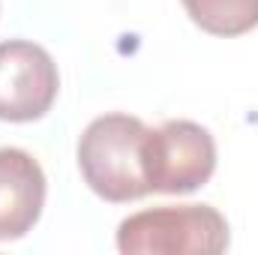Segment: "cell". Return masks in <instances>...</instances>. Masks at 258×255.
<instances>
[{"label":"cell","mask_w":258,"mask_h":255,"mask_svg":"<svg viewBox=\"0 0 258 255\" xmlns=\"http://www.w3.org/2000/svg\"><path fill=\"white\" fill-rule=\"evenodd\" d=\"M144 120L132 114H102L78 141L81 177L99 198L126 204L150 195L144 177Z\"/></svg>","instance_id":"6da1fadb"},{"label":"cell","mask_w":258,"mask_h":255,"mask_svg":"<svg viewBox=\"0 0 258 255\" xmlns=\"http://www.w3.org/2000/svg\"><path fill=\"white\" fill-rule=\"evenodd\" d=\"M60 72L51 54L27 39L0 42V120L30 123L51 111Z\"/></svg>","instance_id":"277c9868"},{"label":"cell","mask_w":258,"mask_h":255,"mask_svg":"<svg viewBox=\"0 0 258 255\" xmlns=\"http://www.w3.org/2000/svg\"><path fill=\"white\" fill-rule=\"evenodd\" d=\"M228 243V222L210 204L138 210L117 225L123 255H219Z\"/></svg>","instance_id":"7a4b0ae2"},{"label":"cell","mask_w":258,"mask_h":255,"mask_svg":"<svg viewBox=\"0 0 258 255\" xmlns=\"http://www.w3.org/2000/svg\"><path fill=\"white\" fill-rule=\"evenodd\" d=\"M204 33L243 36L258 27V0H180Z\"/></svg>","instance_id":"8992f818"},{"label":"cell","mask_w":258,"mask_h":255,"mask_svg":"<svg viewBox=\"0 0 258 255\" xmlns=\"http://www.w3.org/2000/svg\"><path fill=\"white\" fill-rule=\"evenodd\" d=\"M216 171L213 135L192 120H165L144 135V177L150 192L186 195Z\"/></svg>","instance_id":"3957f363"},{"label":"cell","mask_w":258,"mask_h":255,"mask_svg":"<svg viewBox=\"0 0 258 255\" xmlns=\"http://www.w3.org/2000/svg\"><path fill=\"white\" fill-rule=\"evenodd\" d=\"M45 207V171L21 147H0V243L18 240Z\"/></svg>","instance_id":"5b68a950"}]
</instances>
